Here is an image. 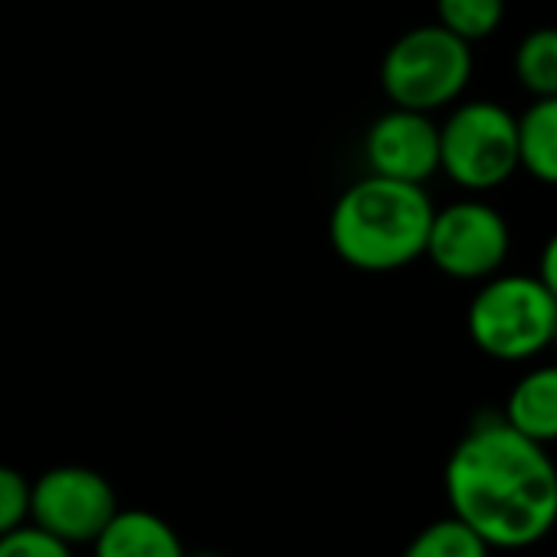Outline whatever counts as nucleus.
<instances>
[{"mask_svg":"<svg viewBox=\"0 0 557 557\" xmlns=\"http://www.w3.org/2000/svg\"><path fill=\"white\" fill-rule=\"evenodd\" d=\"M492 547L456 515L426 524L400 557H488Z\"/></svg>","mask_w":557,"mask_h":557,"instance_id":"13","label":"nucleus"},{"mask_svg":"<svg viewBox=\"0 0 557 557\" xmlns=\"http://www.w3.org/2000/svg\"><path fill=\"white\" fill-rule=\"evenodd\" d=\"M364 158L377 177L426 184L440 171V125L426 112L394 106L368 128Z\"/></svg>","mask_w":557,"mask_h":557,"instance_id":"8","label":"nucleus"},{"mask_svg":"<svg viewBox=\"0 0 557 557\" xmlns=\"http://www.w3.org/2000/svg\"><path fill=\"white\" fill-rule=\"evenodd\" d=\"M472 79V44L440 24L400 34L381 60V89L397 109L440 112L462 99Z\"/></svg>","mask_w":557,"mask_h":557,"instance_id":"4","label":"nucleus"},{"mask_svg":"<svg viewBox=\"0 0 557 557\" xmlns=\"http://www.w3.org/2000/svg\"><path fill=\"white\" fill-rule=\"evenodd\" d=\"M466 329L472 345L492 361H531L550 348L557 329V302L537 275L495 272L472 296Z\"/></svg>","mask_w":557,"mask_h":557,"instance_id":"3","label":"nucleus"},{"mask_svg":"<svg viewBox=\"0 0 557 557\" xmlns=\"http://www.w3.org/2000/svg\"><path fill=\"white\" fill-rule=\"evenodd\" d=\"M0 557H73V544L34 521H24L21 528L0 534Z\"/></svg>","mask_w":557,"mask_h":557,"instance_id":"15","label":"nucleus"},{"mask_svg":"<svg viewBox=\"0 0 557 557\" xmlns=\"http://www.w3.org/2000/svg\"><path fill=\"white\" fill-rule=\"evenodd\" d=\"M502 417L508 426L541 446L557 443V364H541L521 374L505 400Z\"/></svg>","mask_w":557,"mask_h":557,"instance_id":"10","label":"nucleus"},{"mask_svg":"<svg viewBox=\"0 0 557 557\" xmlns=\"http://www.w3.org/2000/svg\"><path fill=\"white\" fill-rule=\"evenodd\" d=\"M541 283H544V289L554 296V302H557V230L547 236V243L541 246V256H537V272H534Z\"/></svg>","mask_w":557,"mask_h":557,"instance_id":"17","label":"nucleus"},{"mask_svg":"<svg viewBox=\"0 0 557 557\" xmlns=\"http://www.w3.org/2000/svg\"><path fill=\"white\" fill-rule=\"evenodd\" d=\"M511 70L531 99L557 96V27L528 30L515 47Z\"/></svg>","mask_w":557,"mask_h":557,"instance_id":"12","label":"nucleus"},{"mask_svg":"<svg viewBox=\"0 0 557 557\" xmlns=\"http://www.w3.org/2000/svg\"><path fill=\"white\" fill-rule=\"evenodd\" d=\"M505 21V0H436V24L466 44L488 40Z\"/></svg>","mask_w":557,"mask_h":557,"instance_id":"14","label":"nucleus"},{"mask_svg":"<svg viewBox=\"0 0 557 557\" xmlns=\"http://www.w3.org/2000/svg\"><path fill=\"white\" fill-rule=\"evenodd\" d=\"M446 498L488 547L524 550L557 524V466L502 413H482L449 453Z\"/></svg>","mask_w":557,"mask_h":557,"instance_id":"1","label":"nucleus"},{"mask_svg":"<svg viewBox=\"0 0 557 557\" xmlns=\"http://www.w3.org/2000/svg\"><path fill=\"white\" fill-rule=\"evenodd\" d=\"M119 511L112 482L86 466H57L30 482V521L66 544H92Z\"/></svg>","mask_w":557,"mask_h":557,"instance_id":"7","label":"nucleus"},{"mask_svg":"<svg viewBox=\"0 0 557 557\" xmlns=\"http://www.w3.org/2000/svg\"><path fill=\"white\" fill-rule=\"evenodd\" d=\"M92 557H187V550L161 515L119 508L92 541Z\"/></svg>","mask_w":557,"mask_h":557,"instance_id":"9","label":"nucleus"},{"mask_svg":"<svg viewBox=\"0 0 557 557\" xmlns=\"http://www.w3.org/2000/svg\"><path fill=\"white\" fill-rule=\"evenodd\" d=\"M511 252L508 220L485 200L462 197L433 213L426 236V259L459 283H485L502 272Z\"/></svg>","mask_w":557,"mask_h":557,"instance_id":"6","label":"nucleus"},{"mask_svg":"<svg viewBox=\"0 0 557 557\" xmlns=\"http://www.w3.org/2000/svg\"><path fill=\"white\" fill-rule=\"evenodd\" d=\"M440 171L466 194L508 184L518 168V115L492 99L456 102L440 125Z\"/></svg>","mask_w":557,"mask_h":557,"instance_id":"5","label":"nucleus"},{"mask_svg":"<svg viewBox=\"0 0 557 557\" xmlns=\"http://www.w3.org/2000/svg\"><path fill=\"white\" fill-rule=\"evenodd\" d=\"M518 168L557 187V96L534 99L518 115Z\"/></svg>","mask_w":557,"mask_h":557,"instance_id":"11","label":"nucleus"},{"mask_svg":"<svg viewBox=\"0 0 557 557\" xmlns=\"http://www.w3.org/2000/svg\"><path fill=\"white\" fill-rule=\"evenodd\" d=\"M187 557H226V554H213V550H200V554H187Z\"/></svg>","mask_w":557,"mask_h":557,"instance_id":"18","label":"nucleus"},{"mask_svg":"<svg viewBox=\"0 0 557 557\" xmlns=\"http://www.w3.org/2000/svg\"><path fill=\"white\" fill-rule=\"evenodd\" d=\"M30 521V482L0 462V534H8Z\"/></svg>","mask_w":557,"mask_h":557,"instance_id":"16","label":"nucleus"},{"mask_svg":"<svg viewBox=\"0 0 557 557\" xmlns=\"http://www.w3.org/2000/svg\"><path fill=\"white\" fill-rule=\"evenodd\" d=\"M550 348L557 351V329H554V338H550Z\"/></svg>","mask_w":557,"mask_h":557,"instance_id":"19","label":"nucleus"},{"mask_svg":"<svg viewBox=\"0 0 557 557\" xmlns=\"http://www.w3.org/2000/svg\"><path fill=\"white\" fill-rule=\"evenodd\" d=\"M433 200L423 184L368 174L335 203L329 236L335 252L361 272H397L426 252Z\"/></svg>","mask_w":557,"mask_h":557,"instance_id":"2","label":"nucleus"}]
</instances>
